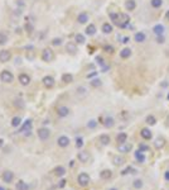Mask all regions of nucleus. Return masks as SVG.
I'll list each match as a JSON object with an SVG mask.
<instances>
[{
    "label": "nucleus",
    "instance_id": "obj_1",
    "mask_svg": "<svg viewBox=\"0 0 169 190\" xmlns=\"http://www.w3.org/2000/svg\"><path fill=\"white\" fill-rule=\"evenodd\" d=\"M110 18H111V20L117 27H120V28H125L130 22L129 15L124 14V13H110Z\"/></svg>",
    "mask_w": 169,
    "mask_h": 190
},
{
    "label": "nucleus",
    "instance_id": "obj_2",
    "mask_svg": "<svg viewBox=\"0 0 169 190\" xmlns=\"http://www.w3.org/2000/svg\"><path fill=\"white\" fill-rule=\"evenodd\" d=\"M90 181H91V179H90V176H88V174H86V172H81V174L78 175V177H77L78 185L82 186V188H86V186H88Z\"/></svg>",
    "mask_w": 169,
    "mask_h": 190
},
{
    "label": "nucleus",
    "instance_id": "obj_3",
    "mask_svg": "<svg viewBox=\"0 0 169 190\" xmlns=\"http://www.w3.org/2000/svg\"><path fill=\"white\" fill-rule=\"evenodd\" d=\"M0 80H1L3 82L10 84L14 81V75L11 74L9 70H4V71H1V74H0Z\"/></svg>",
    "mask_w": 169,
    "mask_h": 190
},
{
    "label": "nucleus",
    "instance_id": "obj_4",
    "mask_svg": "<svg viewBox=\"0 0 169 190\" xmlns=\"http://www.w3.org/2000/svg\"><path fill=\"white\" fill-rule=\"evenodd\" d=\"M42 58H43L44 62H52L53 58H54V53L51 48H44L43 52H42Z\"/></svg>",
    "mask_w": 169,
    "mask_h": 190
},
{
    "label": "nucleus",
    "instance_id": "obj_5",
    "mask_svg": "<svg viewBox=\"0 0 169 190\" xmlns=\"http://www.w3.org/2000/svg\"><path fill=\"white\" fill-rule=\"evenodd\" d=\"M42 82H43L44 87H47V89H51V87L54 86L56 80H54V77H53V76L47 75V76H44V77H43V80H42Z\"/></svg>",
    "mask_w": 169,
    "mask_h": 190
},
{
    "label": "nucleus",
    "instance_id": "obj_6",
    "mask_svg": "<svg viewBox=\"0 0 169 190\" xmlns=\"http://www.w3.org/2000/svg\"><path fill=\"white\" fill-rule=\"evenodd\" d=\"M37 133H38V137H39L41 141H47L49 138V136H51V131H49L48 128H39Z\"/></svg>",
    "mask_w": 169,
    "mask_h": 190
},
{
    "label": "nucleus",
    "instance_id": "obj_7",
    "mask_svg": "<svg viewBox=\"0 0 169 190\" xmlns=\"http://www.w3.org/2000/svg\"><path fill=\"white\" fill-rule=\"evenodd\" d=\"M32 125H33L32 120H30V119H27V120L24 122V123H23V125H22L20 132L25 133L27 136H29V134H30V132H32Z\"/></svg>",
    "mask_w": 169,
    "mask_h": 190
},
{
    "label": "nucleus",
    "instance_id": "obj_8",
    "mask_svg": "<svg viewBox=\"0 0 169 190\" xmlns=\"http://www.w3.org/2000/svg\"><path fill=\"white\" fill-rule=\"evenodd\" d=\"M11 58V52L9 49H3V51H0V62H8V61H10Z\"/></svg>",
    "mask_w": 169,
    "mask_h": 190
},
{
    "label": "nucleus",
    "instance_id": "obj_9",
    "mask_svg": "<svg viewBox=\"0 0 169 190\" xmlns=\"http://www.w3.org/2000/svg\"><path fill=\"white\" fill-rule=\"evenodd\" d=\"M131 150H133V146L130 143H128V142L119 144V147H117V151L121 152V153H128V152H130Z\"/></svg>",
    "mask_w": 169,
    "mask_h": 190
},
{
    "label": "nucleus",
    "instance_id": "obj_10",
    "mask_svg": "<svg viewBox=\"0 0 169 190\" xmlns=\"http://www.w3.org/2000/svg\"><path fill=\"white\" fill-rule=\"evenodd\" d=\"M3 181L4 182H6V184H10L11 181H13V179H14V172H11V171L9 170H6V171H4L3 172Z\"/></svg>",
    "mask_w": 169,
    "mask_h": 190
},
{
    "label": "nucleus",
    "instance_id": "obj_11",
    "mask_svg": "<svg viewBox=\"0 0 169 190\" xmlns=\"http://www.w3.org/2000/svg\"><path fill=\"white\" fill-rule=\"evenodd\" d=\"M57 143H58L59 147H68V144H70V138H68L67 136H61L58 137V139H57Z\"/></svg>",
    "mask_w": 169,
    "mask_h": 190
},
{
    "label": "nucleus",
    "instance_id": "obj_12",
    "mask_svg": "<svg viewBox=\"0 0 169 190\" xmlns=\"http://www.w3.org/2000/svg\"><path fill=\"white\" fill-rule=\"evenodd\" d=\"M134 157H135V160L139 163H144L145 160H147V156H145V153H144L143 151H140V150H138L135 153H134Z\"/></svg>",
    "mask_w": 169,
    "mask_h": 190
},
{
    "label": "nucleus",
    "instance_id": "obj_13",
    "mask_svg": "<svg viewBox=\"0 0 169 190\" xmlns=\"http://www.w3.org/2000/svg\"><path fill=\"white\" fill-rule=\"evenodd\" d=\"M66 51L70 53V55H76V53H77V46H76L75 42H68L66 44Z\"/></svg>",
    "mask_w": 169,
    "mask_h": 190
},
{
    "label": "nucleus",
    "instance_id": "obj_14",
    "mask_svg": "<svg viewBox=\"0 0 169 190\" xmlns=\"http://www.w3.org/2000/svg\"><path fill=\"white\" fill-rule=\"evenodd\" d=\"M57 114L61 117V118H64V117H67L68 114H70V109L67 108V106H64V105H61L57 108Z\"/></svg>",
    "mask_w": 169,
    "mask_h": 190
},
{
    "label": "nucleus",
    "instance_id": "obj_15",
    "mask_svg": "<svg viewBox=\"0 0 169 190\" xmlns=\"http://www.w3.org/2000/svg\"><path fill=\"white\" fill-rule=\"evenodd\" d=\"M77 158H78V161L80 162H87L88 160H90V153H88L87 151H81V152H78V155H77Z\"/></svg>",
    "mask_w": 169,
    "mask_h": 190
},
{
    "label": "nucleus",
    "instance_id": "obj_16",
    "mask_svg": "<svg viewBox=\"0 0 169 190\" xmlns=\"http://www.w3.org/2000/svg\"><path fill=\"white\" fill-rule=\"evenodd\" d=\"M18 80H19V82H20L22 85H24V86L29 85V82H30V77H29L28 74H20V75H19V77H18Z\"/></svg>",
    "mask_w": 169,
    "mask_h": 190
},
{
    "label": "nucleus",
    "instance_id": "obj_17",
    "mask_svg": "<svg viewBox=\"0 0 169 190\" xmlns=\"http://www.w3.org/2000/svg\"><path fill=\"white\" fill-rule=\"evenodd\" d=\"M53 174L58 177H62V176H64V174H66V169H64V166H56L54 169H53Z\"/></svg>",
    "mask_w": 169,
    "mask_h": 190
},
{
    "label": "nucleus",
    "instance_id": "obj_18",
    "mask_svg": "<svg viewBox=\"0 0 169 190\" xmlns=\"http://www.w3.org/2000/svg\"><path fill=\"white\" fill-rule=\"evenodd\" d=\"M140 136L143 137L144 139H147V141L152 139V137H153V134H152V131H150V129H149V128H143V129H141Z\"/></svg>",
    "mask_w": 169,
    "mask_h": 190
},
{
    "label": "nucleus",
    "instance_id": "obj_19",
    "mask_svg": "<svg viewBox=\"0 0 169 190\" xmlns=\"http://www.w3.org/2000/svg\"><path fill=\"white\" fill-rule=\"evenodd\" d=\"M126 141H128V134H126L125 132H120L119 134L116 136V142L119 144H121V143H125Z\"/></svg>",
    "mask_w": 169,
    "mask_h": 190
},
{
    "label": "nucleus",
    "instance_id": "obj_20",
    "mask_svg": "<svg viewBox=\"0 0 169 190\" xmlns=\"http://www.w3.org/2000/svg\"><path fill=\"white\" fill-rule=\"evenodd\" d=\"M103 125H105L106 128H112L115 125V119L112 117H106L105 119H103Z\"/></svg>",
    "mask_w": 169,
    "mask_h": 190
},
{
    "label": "nucleus",
    "instance_id": "obj_21",
    "mask_svg": "<svg viewBox=\"0 0 169 190\" xmlns=\"http://www.w3.org/2000/svg\"><path fill=\"white\" fill-rule=\"evenodd\" d=\"M88 19H90V17H88L87 13H81V14H78V17H77V22L80 24H85V23L88 22Z\"/></svg>",
    "mask_w": 169,
    "mask_h": 190
},
{
    "label": "nucleus",
    "instance_id": "obj_22",
    "mask_svg": "<svg viewBox=\"0 0 169 190\" xmlns=\"http://www.w3.org/2000/svg\"><path fill=\"white\" fill-rule=\"evenodd\" d=\"M154 146L158 148V150H162V148L166 146V141H164L163 137H158V138L155 139V142H154Z\"/></svg>",
    "mask_w": 169,
    "mask_h": 190
},
{
    "label": "nucleus",
    "instance_id": "obj_23",
    "mask_svg": "<svg viewBox=\"0 0 169 190\" xmlns=\"http://www.w3.org/2000/svg\"><path fill=\"white\" fill-rule=\"evenodd\" d=\"M112 176V172H111V170H102L101 172H100V177L102 179V180H109Z\"/></svg>",
    "mask_w": 169,
    "mask_h": 190
},
{
    "label": "nucleus",
    "instance_id": "obj_24",
    "mask_svg": "<svg viewBox=\"0 0 169 190\" xmlns=\"http://www.w3.org/2000/svg\"><path fill=\"white\" fill-rule=\"evenodd\" d=\"M153 32H154L155 36H163L164 27L162 24H156V25H154V28H153Z\"/></svg>",
    "mask_w": 169,
    "mask_h": 190
},
{
    "label": "nucleus",
    "instance_id": "obj_25",
    "mask_svg": "<svg viewBox=\"0 0 169 190\" xmlns=\"http://www.w3.org/2000/svg\"><path fill=\"white\" fill-rule=\"evenodd\" d=\"M134 38H135V41L138 43H143V42L147 39V36H145V33H143V32H138V33H135Z\"/></svg>",
    "mask_w": 169,
    "mask_h": 190
},
{
    "label": "nucleus",
    "instance_id": "obj_26",
    "mask_svg": "<svg viewBox=\"0 0 169 190\" xmlns=\"http://www.w3.org/2000/svg\"><path fill=\"white\" fill-rule=\"evenodd\" d=\"M131 56V49L130 48H122L120 51V57L121 58H129Z\"/></svg>",
    "mask_w": 169,
    "mask_h": 190
},
{
    "label": "nucleus",
    "instance_id": "obj_27",
    "mask_svg": "<svg viewBox=\"0 0 169 190\" xmlns=\"http://www.w3.org/2000/svg\"><path fill=\"white\" fill-rule=\"evenodd\" d=\"M15 188H17V190H29V185L23 180H20V181L17 182V186H15Z\"/></svg>",
    "mask_w": 169,
    "mask_h": 190
},
{
    "label": "nucleus",
    "instance_id": "obj_28",
    "mask_svg": "<svg viewBox=\"0 0 169 190\" xmlns=\"http://www.w3.org/2000/svg\"><path fill=\"white\" fill-rule=\"evenodd\" d=\"M125 8L128 10H134L136 8V3H135V0H126V3H125Z\"/></svg>",
    "mask_w": 169,
    "mask_h": 190
},
{
    "label": "nucleus",
    "instance_id": "obj_29",
    "mask_svg": "<svg viewBox=\"0 0 169 190\" xmlns=\"http://www.w3.org/2000/svg\"><path fill=\"white\" fill-rule=\"evenodd\" d=\"M85 32H86L87 36H94V34L96 33V25L95 24H88Z\"/></svg>",
    "mask_w": 169,
    "mask_h": 190
},
{
    "label": "nucleus",
    "instance_id": "obj_30",
    "mask_svg": "<svg viewBox=\"0 0 169 190\" xmlns=\"http://www.w3.org/2000/svg\"><path fill=\"white\" fill-rule=\"evenodd\" d=\"M124 162H125V160H124V157H121V156H115L112 158V163L116 166H121Z\"/></svg>",
    "mask_w": 169,
    "mask_h": 190
},
{
    "label": "nucleus",
    "instance_id": "obj_31",
    "mask_svg": "<svg viewBox=\"0 0 169 190\" xmlns=\"http://www.w3.org/2000/svg\"><path fill=\"white\" fill-rule=\"evenodd\" d=\"M133 186L136 190H140L144 186V182H143V180H141V179H135V180L133 181Z\"/></svg>",
    "mask_w": 169,
    "mask_h": 190
},
{
    "label": "nucleus",
    "instance_id": "obj_32",
    "mask_svg": "<svg viewBox=\"0 0 169 190\" xmlns=\"http://www.w3.org/2000/svg\"><path fill=\"white\" fill-rule=\"evenodd\" d=\"M100 142L103 146H107V144L110 143V136L109 134H101L100 136Z\"/></svg>",
    "mask_w": 169,
    "mask_h": 190
},
{
    "label": "nucleus",
    "instance_id": "obj_33",
    "mask_svg": "<svg viewBox=\"0 0 169 190\" xmlns=\"http://www.w3.org/2000/svg\"><path fill=\"white\" fill-rule=\"evenodd\" d=\"M102 32L105 34H109L112 32V25L110 24V23H103L102 24Z\"/></svg>",
    "mask_w": 169,
    "mask_h": 190
},
{
    "label": "nucleus",
    "instance_id": "obj_34",
    "mask_svg": "<svg viewBox=\"0 0 169 190\" xmlns=\"http://www.w3.org/2000/svg\"><path fill=\"white\" fill-rule=\"evenodd\" d=\"M136 172H138V171H136L135 169H134L133 166H128V167H126V169H124V170L121 171V175H128V174H136Z\"/></svg>",
    "mask_w": 169,
    "mask_h": 190
},
{
    "label": "nucleus",
    "instance_id": "obj_35",
    "mask_svg": "<svg viewBox=\"0 0 169 190\" xmlns=\"http://www.w3.org/2000/svg\"><path fill=\"white\" fill-rule=\"evenodd\" d=\"M62 81L66 82V84H70V82L73 81V76L71 74H63L62 75Z\"/></svg>",
    "mask_w": 169,
    "mask_h": 190
},
{
    "label": "nucleus",
    "instance_id": "obj_36",
    "mask_svg": "<svg viewBox=\"0 0 169 190\" xmlns=\"http://www.w3.org/2000/svg\"><path fill=\"white\" fill-rule=\"evenodd\" d=\"M75 41L77 42L78 44H83L85 42H86V38H85V36H83V34L78 33V34H76V37H75Z\"/></svg>",
    "mask_w": 169,
    "mask_h": 190
},
{
    "label": "nucleus",
    "instance_id": "obj_37",
    "mask_svg": "<svg viewBox=\"0 0 169 190\" xmlns=\"http://www.w3.org/2000/svg\"><path fill=\"white\" fill-rule=\"evenodd\" d=\"M22 123V118L20 117H14L13 119H11V127H18V125H20Z\"/></svg>",
    "mask_w": 169,
    "mask_h": 190
},
{
    "label": "nucleus",
    "instance_id": "obj_38",
    "mask_svg": "<svg viewBox=\"0 0 169 190\" xmlns=\"http://www.w3.org/2000/svg\"><path fill=\"white\" fill-rule=\"evenodd\" d=\"M145 122H147V124H149V125H154L156 123V119H155L154 115H148Z\"/></svg>",
    "mask_w": 169,
    "mask_h": 190
},
{
    "label": "nucleus",
    "instance_id": "obj_39",
    "mask_svg": "<svg viewBox=\"0 0 169 190\" xmlns=\"http://www.w3.org/2000/svg\"><path fill=\"white\" fill-rule=\"evenodd\" d=\"M150 4L153 8H155V9H158V8L162 6L163 4V0H150Z\"/></svg>",
    "mask_w": 169,
    "mask_h": 190
},
{
    "label": "nucleus",
    "instance_id": "obj_40",
    "mask_svg": "<svg viewBox=\"0 0 169 190\" xmlns=\"http://www.w3.org/2000/svg\"><path fill=\"white\" fill-rule=\"evenodd\" d=\"M91 86L92 87H98V86H101L102 85V81L100 79H94V80H91Z\"/></svg>",
    "mask_w": 169,
    "mask_h": 190
},
{
    "label": "nucleus",
    "instance_id": "obj_41",
    "mask_svg": "<svg viewBox=\"0 0 169 190\" xmlns=\"http://www.w3.org/2000/svg\"><path fill=\"white\" fill-rule=\"evenodd\" d=\"M8 42V36L5 33H3V32H0V46H3V44H5Z\"/></svg>",
    "mask_w": 169,
    "mask_h": 190
},
{
    "label": "nucleus",
    "instance_id": "obj_42",
    "mask_svg": "<svg viewBox=\"0 0 169 190\" xmlns=\"http://www.w3.org/2000/svg\"><path fill=\"white\" fill-rule=\"evenodd\" d=\"M96 127H97V122H96L95 119H91V120H88V122H87V128H90V129H95Z\"/></svg>",
    "mask_w": 169,
    "mask_h": 190
},
{
    "label": "nucleus",
    "instance_id": "obj_43",
    "mask_svg": "<svg viewBox=\"0 0 169 190\" xmlns=\"http://www.w3.org/2000/svg\"><path fill=\"white\" fill-rule=\"evenodd\" d=\"M139 150H140V151H143L144 153H145V152H149V150H150V147H149L148 144H145V143H140V144H139Z\"/></svg>",
    "mask_w": 169,
    "mask_h": 190
},
{
    "label": "nucleus",
    "instance_id": "obj_44",
    "mask_svg": "<svg viewBox=\"0 0 169 190\" xmlns=\"http://www.w3.org/2000/svg\"><path fill=\"white\" fill-rule=\"evenodd\" d=\"M82 146H83V138L82 137H77V138H76V147L81 148Z\"/></svg>",
    "mask_w": 169,
    "mask_h": 190
},
{
    "label": "nucleus",
    "instance_id": "obj_45",
    "mask_svg": "<svg viewBox=\"0 0 169 190\" xmlns=\"http://www.w3.org/2000/svg\"><path fill=\"white\" fill-rule=\"evenodd\" d=\"M66 184H67L66 179H61V180L58 181V188H59V189H63L64 186H66Z\"/></svg>",
    "mask_w": 169,
    "mask_h": 190
},
{
    "label": "nucleus",
    "instance_id": "obj_46",
    "mask_svg": "<svg viewBox=\"0 0 169 190\" xmlns=\"http://www.w3.org/2000/svg\"><path fill=\"white\" fill-rule=\"evenodd\" d=\"M52 44L53 46H61L62 44V39H61V38H54V39L52 41Z\"/></svg>",
    "mask_w": 169,
    "mask_h": 190
},
{
    "label": "nucleus",
    "instance_id": "obj_47",
    "mask_svg": "<svg viewBox=\"0 0 169 190\" xmlns=\"http://www.w3.org/2000/svg\"><path fill=\"white\" fill-rule=\"evenodd\" d=\"M105 51L109 52V53H112L114 52V47L112 46H105Z\"/></svg>",
    "mask_w": 169,
    "mask_h": 190
},
{
    "label": "nucleus",
    "instance_id": "obj_48",
    "mask_svg": "<svg viewBox=\"0 0 169 190\" xmlns=\"http://www.w3.org/2000/svg\"><path fill=\"white\" fill-rule=\"evenodd\" d=\"M156 42H158V43H164V37L163 36H156Z\"/></svg>",
    "mask_w": 169,
    "mask_h": 190
},
{
    "label": "nucleus",
    "instance_id": "obj_49",
    "mask_svg": "<svg viewBox=\"0 0 169 190\" xmlns=\"http://www.w3.org/2000/svg\"><path fill=\"white\" fill-rule=\"evenodd\" d=\"M164 179H166L167 181H169V171H166V174H164Z\"/></svg>",
    "mask_w": 169,
    "mask_h": 190
},
{
    "label": "nucleus",
    "instance_id": "obj_50",
    "mask_svg": "<svg viewBox=\"0 0 169 190\" xmlns=\"http://www.w3.org/2000/svg\"><path fill=\"white\" fill-rule=\"evenodd\" d=\"M129 42V37H124L122 38V43H128Z\"/></svg>",
    "mask_w": 169,
    "mask_h": 190
},
{
    "label": "nucleus",
    "instance_id": "obj_51",
    "mask_svg": "<svg viewBox=\"0 0 169 190\" xmlns=\"http://www.w3.org/2000/svg\"><path fill=\"white\" fill-rule=\"evenodd\" d=\"M96 75H97V72H92V74L87 75V77H92V76H96Z\"/></svg>",
    "mask_w": 169,
    "mask_h": 190
},
{
    "label": "nucleus",
    "instance_id": "obj_52",
    "mask_svg": "<svg viewBox=\"0 0 169 190\" xmlns=\"http://www.w3.org/2000/svg\"><path fill=\"white\" fill-rule=\"evenodd\" d=\"M168 85H169V84H168V82H162V86H163V87H167Z\"/></svg>",
    "mask_w": 169,
    "mask_h": 190
},
{
    "label": "nucleus",
    "instance_id": "obj_53",
    "mask_svg": "<svg viewBox=\"0 0 169 190\" xmlns=\"http://www.w3.org/2000/svg\"><path fill=\"white\" fill-rule=\"evenodd\" d=\"M166 17H167V19H168V20H169V10L167 11V14H166Z\"/></svg>",
    "mask_w": 169,
    "mask_h": 190
},
{
    "label": "nucleus",
    "instance_id": "obj_54",
    "mask_svg": "<svg viewBox=\"0 0 169 190\" xmlns=\"http://www.w3.org/2000/svg\"><path fill=\"white\" fill-rule=\"evenodd\" d=\"M167 125H168V127H169V115L167 117Z\"/></svg>",
    "mask_w": 169,
    "mask_h": 190
},
{
    "label": "nucleus",
    "instance_id": "obj_55",
    "mask_svg": "<svg viewBox=\"0 0 169 190\" xmlns=\"http://www.w3.org/2000/svg\"><path fill=\"white\" fill-rule=\"evenodd\" d=\"M3 142H4V141H3V139H0V147L3 146Z\"/></svg>",
    "mask_w": 169,
    "mask_h": 190
},
{
    "label": "nucleus",
    "instance_id": "obj_56",
    "mask_svg": "<svg viewBox=\"0 0 169 190\" xmlns=\"http://www.w3.org/2000/svg\"><path fill=\"white\" fill-rule=\"evenodd\" d=\"M0 190H6V189L4 188V186H0Z\"/></svg>",
    "mask_w": 169,
    "mask_h": 190
},
{
    "label": "nucleus",
    "instance_id": "obj_57",
    "mask_svg": "<svg viewBox=\"0 0 169 190\" xmlns=\"http://www.w3.org/2000/svg\"><path fill=\"white\" fill-rule=\"evenodd\" d=\"M109 190H117L116 188H111V189H109Z\"/></svg>",
    "mask_w": 169,
    "mask_h": 190
}]
</instances>
